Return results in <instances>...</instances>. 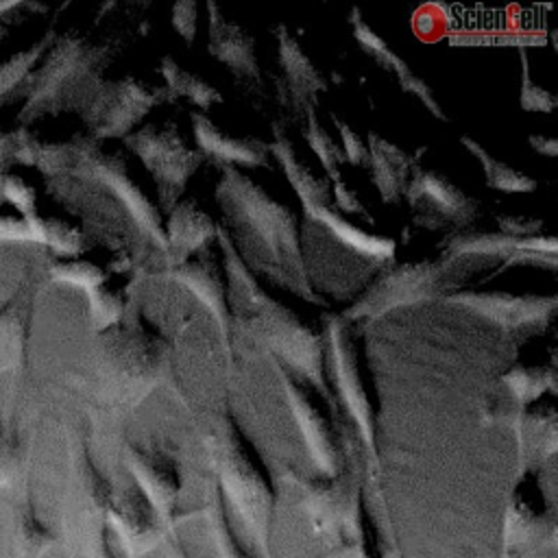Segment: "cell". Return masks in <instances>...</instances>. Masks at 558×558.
Masks as SVG:
<instances>
[{"mask_svg":"<svg viewBox=\"0 0 558 558\" xmlns=\"http://www.w3.org/2000/svg\"><path fill=\"white\" fill-rule=\"evenodd\" d=\"M216 201L227 225L222 229L255 279L266 277L307 303L327 305L305 279L299 220L286 205L233 166H220Z\"/></svg>","mask_w":558,"mask_h":558,"instance_id":"6da1fadb","label":"cell"},{"mask_svg":"<svg viewBox=\"0 0 558 558\" xmlns=\"http://www.w3.org/2000/svg\"><path fill=\"white\" fill-rule=\"evenodd\" d=\"M201 445L227 510L244 525L255 554L272 558L277 486L272 471L235 421L229 403L220 410L205 412Z\"/></svg>","mask_w":558,"mask_h":558,"instance_id":"7a4b0ae2","label":"cell"},{"mask_svg":"<svg viewBox=\"0 0 558 558\" xmlns=\"http://www.w3.org/2000/svg\"><path fill=\"white\" fill-rule=\"evenodd\" d=\"M301 259L312 292L323 301L353 299L395 262L390 238L357 229L331 205L301 207Z\"/></svg>","mask_w":558,"mask_h":558,"instance_id":"3957f363","label":"cell"},{"mask_svg":"<svg viewBox=\"0 0 558 558\" xmlns=\"http://www.w3.org/2000/svg\"><path fill=\"white\" fill-rule=\"evenodd\" d=\"M323 373L344 423L355 434L362 451L368 453L371 464L379 469V401L366 390L355 366L344 318L329 316L325 320Z\"/></svg>","mask_w":558,"mask_h":558,"instance_id":"277c9868","label":"cell"},{"mask_svg":"<svg viewBox=\"0 0 558 558\" xmlns=\"http://www.w3.org/2000/svg\"><path fill=\"white\" fill-rule=\"evenodd\" d=\"M279 473L281 480L296 493L316 536L331 543L349 527L364 493L353 453L349 456L344 471L336 477L303 473L290 464H279Z\"/></svg>","mask_w":558,"mask_h":558,"instance_id":"5b68a950","label":"cell"},{"mask_svg":"<svg viewBox=\"0 0 558 558\" xmlns=\"http://www.w3.org/2000/svg\"><path fill=\"white\" fill-rule=\"evenodd\" d=\"M541 466H521L506 501L499 558H536L556 538Z\"/></svg>","mask_w":558,"mask_h":558,"instance_id":"8992f818","label":"cell"},{"mask_svg":"<svg viewBox=\"0 0 558 558\" xmlns=\"http://www.w3.org/2000/svg\"><path fill=\"white\" fill-rule=\"evenodd\" d=\"M124 144L140 157L157 187V203L170 214L179 203L190 177L203 163V155L192 148L174 126L148 122L124 137Z\"/></svg>","mask_w":558,"mask_h":558,"instance_id":"52a82bcc","label":"cell"},{"mask_svg":"<svg viewBox=\"0 0 558 558\" xmlns=\"http://www.w3.org/2000/svg\"><path fill=\"white\" fill-rule=\"evenodd\" d=\"M451 279L438 264L414 262L384 268L364 290L355 305L344 312V320H373L392 310L423 303L451 288Z\"/></svg>","mask_w":558,"mask_h":558,"instance_id":"ba28073f","label":"cell"},{"mask_svg":"<svg viewBox=\"0 0 558 558\" xmlns=\"http://www.w3.org/2000/svg\"><path fill=\"white\" fill-rule=\"evenodd\" d=\"M122 462L131 475V482L157 512L168 532H177V523L181 521L179 499L183 488L177 456L157 442L140 445L124 440Z\"/></svg>","mask_w":558,"mask_h":558,"instance_id":"9c48e42d","label":"cell"},{"mask_svg":"<svg viewBox=\"0 0 558 558\" xmlns=\"http://www.w3.org/2000/svg\"><path fill=\"white\" fill-rule=\"evenodd\" d=\"M416 222L427 229H462L475 216V201L456 187L447 177L418 170L416 163L403 194Z\"/></svg>","mask_w":558,"mask_h":558,"instance_id":"30bf717a","label":"cell"},{"mask_svg":"<svg viewBox=\"0 0 558 558\" xmlns=\"http://www.w3.org/2000/svg\"><path fill=\"white\" fill-rule=\"evenodd\" d=\"M107 525L109 534L116 536L124 558H144L170 534L133 482L118 490L113 488Z\"/></svg>","mask_w":558,"mask_h":558,"instance_id":"8fae6325","label":"cell"},{"mask_svg":"<svg viewBox=\"0 0 558 558\" xmlns=\"http://www.w3.org/2000/svg\"><path fill=\"white\" fill-rule=\"evenodd\" d=\"M157 102H170L166 89L146 85L133 76L107 85L94 107L96 135L126 137Z\"/></svg>","mask_w":558,"mask_h":558,"instance_id":"7c38bea8","label":"cell"},{"mask_svg":"<svg viewBox=\"0 0 558 558\" xmlns=\"http://www.w3.org/2000/svg\"><path fill=\"white\" fill-rule=\"evenodd\" d=\"M279 44V68L281 74L277 78L279 100L294 113L314 111L316 96L327 89V78L314 65V61L303 52L299 41L288 33L286 26L277 28Z\"/></svg>","mask_w":558,"mask_h":558,"instance_id":"4fadbf2b","label":"cell"},{"mask_svg":"<svg viewBox=\"0 0 558 558\" xmlns=\"http://www.w3.org/2000/svg\"><path fill=\"white\" fill-rule=\"evenodd\" d=\"M207 50L242 83H262L253 37L238 22L225 17L216 4H207Z\"/></svg>","mask_w":558,"mask_h":558,"instance_id":"5bb4252c","label":"cell"},{"mask_svg":"<svg viewBox=\"0 0 558 558\" xmlns=\"http://www.w3.org/2000/svg\"><path fill=\"white\" fill-rule=\"evenodd\" d=\"M192 131L196 150L203 155V159L218 161L220 166H233V168H257L268 163V146L259 140L251 137H235L218 129L205 113L194 111L192 113Z\"/></svg>","mask_w":558,"mask_h":558,"instance_id":"9a60e30c","label":"cell"},{"mask_svg":"<svg viewBox=\"0 0 558 558\" xmlns=\"http://www.w3.org/2000/svg\"><path fill=\"white\" fill-rule=\"evenodd\" d=\"M351 24H353V37H355V41L360 44V48H362L368 57H373V59L377 61V65H381L384 70L395 72V76L399 78L401 89H405V92H410L414 98H418V100L423 102V107H425L432 116H436L438 120H445L447 116H445L440 102L434 98L429 85H427L421 76H416V74L410 70V65H408V63H405V61H403V59H401V57L362 20V15H360L357 9L351 11Z\"/></svg>","mask_w":558,"mask_h":558,"instance_id":"2e32d148","label":"cell"},{"mask_svg":"<svg viewBox=\"0 0 558 558\" xmlns=\"http://www.w3.org/2000/svg\"><path fill=\"white\" fill-rule=\"evenodd\" d=\"M218 225L201 211L192 203H177L168 214V222L163 225L166 246H168V266H179L187 262L198 251L207 248V244L216 238Z\"/></svg>","mask_w":558,"mask_h":558,"instance_id":"e0dca14e","label":"cell"},{"mask_svg":"<svg viewBox=\"0 0 558 558\" xmlns=\"http://www.w3.org/2000/svg\"><path fill=\"white\" fill-rule=\"evenodd\" d=\"M366 150V166L371 170L373 185L377 187L381 201L390 205L399 203V198L405 194L410 172L416 161L410 159L403 148H399L390 140L379 137L377 133H368Z\"/></svg>","mask_w":558,"mask_h":558,"instance_id":"ac0fdd59","label":"cell"},{"mask_svg":"<svg viewBox=\"0 0 558 558\" xmlns=\"http://www.w3.org/2000/svg\"><path fill=\"white\" fill-rule=\"evenodd\" d=\"M268 146V155L277 159L281 166L288 183L299 196L301 207H314V205H331V190L327 183L318 177H314L294 153V146L290 140H286L277 129H275V140Z\"/></svg>","mask_w":558,"mask_h":558,"instance_id":"d6986e66","label":"cell"},{"mask_svg":"<svg viewBox=\"0 0 558 558\" xmlns=\"http://www.w3.org/2000/svg\"><path fill=\"white\" fill-rule=\"evenodd\" d=\"M320 558H386L379 530L366 506V495L362 493L353 521L349 527L329 543V549Z\"/></svg>","mask_w":558,"mask_h":558,"instance_id":"ffe728a7","label":"cell"},{"mask_svg":"<svg viewBox=\"0 0 558 558\" xmlns=\"http://www.w3.org/2000/svg\"><path fill=\"white\" fill-rule=\"evenodd\" d=\"M31 329V299L15 294L0 303V368H15L24 360Z\"/></svg>","mask_w":558,"mask_h":558,"instance_id":"44dd1931","label":"cell"},{"mask_svg":"<svg viewBox=\"0 0 558 558\" xmlns=\"http://www.w3.org/2000/svg\"><path fill=\"white\" fill-rule=\"evenodd\" d=\"M203 514L207 519V530L211 534L214 549H216L218 558H255L238 538V534L231 525V519H229V510L220 495V488H218L216 480L211 477V473L207 475V493H205Z\"/></svg>","mask_w":558,"mask_h":558,"instance_id":"7402d4cb","label":"cell"},{"mask_svg":"<svg viewBox=\"0 0 558 558\" xmlns=\"http://www.w3.org/2000/svg\"><path fill=\"white\" fill-rule=\"evenodd\" d=\"M159 74L163 78V89H166L170 100L183 96L190 102H194L201 109V113L207 111L209 107L222 102V94L214 85L203 81L198 74L187 72L185 68H181L170 54L161 57Z\"/></svg>","mask_w":558,"mask_h":558,"instance_id":"603a6c76","label":"cell"},{"mask_svg":"<svg viewBox=\"0 0 558 558\" xmlns=\"http://www.w3.org/2000/svg\"><path fill=\"white\" fill-rule=\"evenodd\" d=\"M501 384L510 399L525 408L547 392H556V371L554 366H510L501 373Z\"/></svg>","mask_w":558,"mask_h":558,"instance_id":"cb8c5ba5","label":"cell"},{"mask_svg":"<svg viewBox=\"0 0 558 558\" xmlns=\"http://www.w3.org/2000/svg\"><path fill=\"white\" fill-rule=\"evenodd\" d=\"M462 146L480 161L488 187L499 190V192H508V194H512V192H532L536 187V181L532 177H527L525 172L514 170L512 166L495 159L480 142H475L471 137H462Z\"/></svg>","mask_w":558,"mask_h":558,"instance_id":"d4e9b609","label":"cell"},{"mask_svg":"<svg viewBox=\"0 0 558 558\" xmlns=\"http://www.w3.org/2000/svg\"><path fill=\"white\" fill-rule=\"evenodd\" d=\"M54 543L52 530L37 517L31 501L22 504L15 514L17 558H41Z\"/></svg>","mask_w":558,"mask_h":558,"instance_id":"484cf974","label":"cell"},{"mask_svg":"<svg viewBox=\"0 0 558 558\" xmlns=\"http://www.w3.org/2000/svg\"><path fill=\"white\" fill-rule=\"evenodd\" d=\"M307 129H305V142L312 148V153L318 157V163L323 166L325 174L336 181L340 179V166L344 163V155L342 148L329 137V133L320 126L318 118L314 116V111H310L307 116Z\"/></svg>","mask_w":558,"mask_h":558,"instance_id":"4316f807","label":"cell"},{"mask_svg":"<svg viewBox=\"0 0 558 558\" xmlns=\"http://www.w3.org/2000/svg\"><path fill=\"white\" fill-rule=\"evenodd\" d=\"M52 275L59 281H68L72 286H78L83 290H94L105 281V275L98 266H94L92 262L85 259H65V262H57L52 266Z\"/></svg>","mask_w":558,"mask_h":558,"instance_id":"83f0119b","label":"cell"},{"mask_svg":"<svg viewBox=\"0 0 558 558\" xmlns=\"http://www.w3.org/2000/svg\"><path fill=\"white\" fill-rule=\"evenodd\" d=\"M22 466V442L9 423L0 421V486L9 484Z\"/></svg>","mask_w":558,"mask_h":558,"instance_id":"f1b7e54d","label":"cell"},{"mask_svg":"<svg viewBox=\"0 0 558 558\" xmlns=\"http://www.w3.org/2000/svg\"><path fill=\"white\" fill-rule=\"evenodd\" d=\"M521 107L527 111H554L556 109V96L541 85H536L530 76L527 57L521 52Z\"/></svg>","mask_w":558,"mask_h":558,"instance_id":"f546056e","label":"cell"},{"mask_svg":"<svg viewBox=\"0 0 558 558\" xmlns=\"http://www.w3.org/2000/svg\"><path fill=\"white\" fill-rule=\"evenodd\" d=\"M336 126L340 131V148H342V155H344V161L351 163V166H366V159H368V150H366V142L351 129L347 126L342 120H336Z\"/></svg>","mask_w":558,"mask_h":558,"instance_id":"4dcf8cb0","label":"cell"},{"mask_svg":"<svg viewBox=\"0 0 558 558\" xmlns=\"http://www.w3.org/2000/svg\"><path fill=\"white\" fill-rule=\"evenodd\" d=\"M0 238L2 240H35V227L31 220L15 211H0Z\"/></svg>","mask_w":558,"mask_h":558,"instance_id":"1f68e13d","label":"cell"},{"mask_svg":"<svg viewBox=\"0 0 558 558\" xmlns=\"http://www.w3.org/2000/svg\"><path fill=\"white\" fill-rule=\"evenodd\" d=\"M196 11L198 7L194 2H177L172 7V24L187 44L196 37Z\"/></svg>","mask_w":558,"mask_h":558,"instance_id":"d6a6232c","label":"cell"},{"mask_svg":"<svg viewBox=\"0 0 558 558\" xmlns=\"http://www.w3.org/2000/svg\"><path fill=\"white\" fill-rule=\"evenodd\" d=\"M7 196H11V203H13L17 209L26 211V209L33 207L35 190H33V185H31L26 179H22V177H11V179L7 181Z\"/></svg>","mask_w":558,"mask_h":558,"instance_id":"836d02e7","label":"cell"},{"mask_svg":"<svg viewBox=\"0 0 558 558\" xmlns=\"http://www.w3.org/2000/svg\"><path fill=\"white\" fill-rule=\"evenodd\" d=\"M530 144L536 153L545 155V157H554L558 153V142L556 137H547V135H530Z\"/></svg>","mask_w":558,"mask_h":558,"instance_id":"e575fe53","label":"cell"},{"mask_svg":"<svg viewBox=\"0 0 558 558\" xmlns=\"http://www.w3.org/2000/svg\"><path fill=\"white\" fill-rule=\"evenodd\" d=\"M163 545H166V549H168V558H190V554H187V549L183 547V543L179 541L177 532H170V534L166 536Z\"/></svg>","mask_w":558,"mask_h":558,"instance_id":"d590c367","label":"cell"}]
</instances>
